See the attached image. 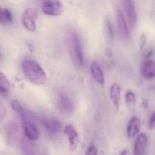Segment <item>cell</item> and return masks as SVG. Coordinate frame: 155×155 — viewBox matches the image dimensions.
Listing matches in <instances>:
<instances>
[{"instance_id":"1","label":"cell","mask_w":155,"mask_h":155,"mask_svg":"<svg viewBox=\"0 0 155 155\" xmlns=\"http://www.w3.org/2000/svg\"><path fill=\"white\" fill-rule=\"evenodd\" d=\"M22 68L25 77L32 83L41 85L46 82L45 72L41 66L35 61H24L22 64Z\"/></svg>"},{"instance_id":"2","label":"cell","mask_w":155,"mask_h":155,"mask_svg":"<svg viewBox=\"0 0 155 155\" xmlns=\"http://www.w3.org/2000/svg\"><path fill=\"white\" fill-rule=\"evenodd\" d=\"M69 47L72 55L80 65H84V56L79 36L75 32L71 33L68 37Z\"/></svg>"},{"instance_id":"3","label":"cell","mask_w":155,"mask_h":155,"mask_svg":"<svg viewBox=\"0 0 155 155\" xmlns=\"http://www.w3.org/2000/svg\"><path fill=\"white\" fill-rule=\"evenodd\" d=\"M63 9V5L60 0H46L42 5L44 13L50 16L60 15Z\"/></svg>"},{"instance_id":"4","label":"cell","mask_w":155,"mask_h":155,"mask_svg":"<svg viewBox=\"0 0 155 155\" xmlns=\"http://www.w3.org/2000/svg\"><path fill=\"white\" fill-rule=\"evenodd\" d=\"M37 11L34 8H29L25 10L22 16V21L26 29L34 32L36 29V20L37 18Z\"/></svg>"},{"instance_id":"5","label":"cell","mask_w":155,"mask_h":155,"mask_svg":"<svg viewBox=\"0 0 155 155\" xmlns=\"http://www.w3.org/2000/svg\"><path fill=\"white\" fill-rule=\"evenodd\" d=\"M116 17L118 32L121 39L124 42L129 40V32L123 12L117 6L115 7Z\"/></svg>"},{"instance_id":"6","label":"cell","mask_w":155,"mask_h":155,"mask_svg":"<svg viewBox=\"0 0 155 155\" xmlns=\"http://www.w3.org/2000/svg\"><path fill=\"white\" fill-rule=\"evenodd\" d=\"M21 113L23 126L25 136L31 140L38 139L39 136L38 129L35 125L28 119L27 116L23 112Z\"/></svg>"},{"instance_id":"7","label":"cell","mask_w":155,"mask_h":155,"mask_svg":"<svg viewBox=\"0 0 155 155\" xmlns=\"http://www.w3.org/2000/svg\"><path fill=\"white\" fill-rule=\"evenodd\" d=\"M122 2L128 23L134 28L137 22V15L133 0H122Z\"/></svg>"},{"instance_id":"8","label":"cell","mask_w":155,"mask_h":155,"mask_svg":"<svg viewBox=\"0 0 155 155\" xmlns=\"http://www.w3.org/2000/svg\"><path fill=\"white\" fill-rule=\"evenodd\" d=\"M148 147V140L145 134L138 135L135 141L134 146V152L135 155L145 154Z\"/></svg>"},{"instance_id":"9","label":"cell","mask_w":155,"mask_h":155,"mask_svg":"<svg viewBox=\"0 0 155 155\" xmlns=\"http://www.w3.org/2000/svg\"><path fill=\"white\" fill-rule=\"evenodd\" d=\"M57 107L63 113H70L73 110V105L69 97L63 94L59 96L57 100Z\"/></svg>"},{"instance_id":"10","label":"cell","mask_w":155,"mask_h":155,"mask_svg":"<svg viewBox=\"0 0 155 155\" xmlns=\"http://www.w3.org/2000/svg\"><path fill=\"white\" fill-rule=\"evenodd\" d=\"M64 133L69 139L70 149L72 151L75 150L79 143L77 132L72 126H68L64 129Z\"/></svg>"},{"instance_id":"11","label":"cell","mask_w":155,"mask_h":155,"mask_svg":"<svg viewBox=\"0 0 155 155\" xmlns=\"http://www.w3.org/2000/svg\"><path fill=\"white\" fill-rule=\"evenodd\" d=\"M141 121L136 116H134L128 123L127 128V136L129 139H132L136 136L140 131Z\"/></svg>"},{"instance_id":"12","label":"cell","mask_w":155,"mask_h":155,"mask_svg":"<svg viewBox=\"0 0 155 155\" xmlns=\"http://www.w3.org/2000/svg\"><path fill=\"white\" fill-rule=\"evenodd\" d=\"M142 74L145 78L148 80L155 78V61L148 60L143 65Z\"/></svg>"},{"instance_id":"13","label":"cell","mask_w":155,"mask_h":155,"mask_svg":"<svg viewBox=\"0 0 155 155\" xmlns=\"http://www.w3.org/2000/svg\"><path fill=\"white\" fill-rule=\"evenodd\" d=\"M4 129L7 137L9 140L15 139L19 135V127L14 122L6 123L5 125Z\"/></svg>"},{"instance_id":"14","label":"cell","mask_w":155,"mask_h":155,"mask_svg":"<svg viewBox=\"0 0 155 155\" xmlns=\"http://www.w3.org/2000/svg\"><path fill=\"white\" fill-rule=\"evenodd\" d=\"M45 128L49 133L56 134L60 131L61 125L59 122L54 119H46L42 122Z\"/></svg>"},{"instance_id":"15","label":"cell","mask_w":155,"mask_h":155,"mask_svg":"<svg viewBox=\"0 0 155 155\" xmlns=\"http://www.w3.org/2000/svg\"><path fill=\"white\" fill-rule=\"evenodd\" d=\"M91 71L94 79L100 84H104V74L101 67L97 62H93L91 64Z\"/></svg>"},{"instance_id":"16","label":"cell","mask_w":155,"mask_h":155,"mask_svg":"<svg viewBox=\"0 0 155 155\" xmlns=\"http://www.w3.org/2000/svg\"><path fill=\"white\" fill-rule=\"evenodd\" d=\"M121 89L120 86L115 84L111 87L110 90V96L114 104L117 108H119L121 98Z\"/></svg>"},{"instance_id":"17","label":"cell","mask_w":155,"mask_h":155,"mask_svg":"<svg viewBox=\"0 0 155 155\" xmlns=\"http://www.w3.org/2000/svg\"><path fill=\"white\" fill-rule=\"evenodd\" d=\"M125 100L128 110L134 113L136 109L137 98L135 95L131 91L127 92L126 94Z\"/></svg>"},{"instance_id":"18","label":"cell","mask_w":155,"mask_h":155,"mask_svg":"<svg viewBox=\"0 0 155 155\" xmlns=\"http://www.w3.org/2000/svg\"><path fill=\"white\" fill-rule=\"evenodd\" d=\"M31 140L27 138H23L21 140V146L22 149L26 154H33L34 151V147L32 143Z\"/></svg>"},{"instance_id":"19","label":"cell","mask_w":155,"mask_h":155,"mask_svg":"<svg viewBox=\"0 0 155 155\" xmlns=\"http://www.w3.org/2000/svg\"><path fill=\"white\" fill-rule=\"evenodd\" d=\"M104 32L108 40L112 42L114 40V31L113 25L108 17H107L104 22Z\"/></svg>"},{"instance_id":"20","label":"cell","mask_w":155,"mask_h":155,"mask_svg":"<svg viewBox=\"0 0 155 155\" xmlns=\"http://www.w3.org/2000/svg\"><path fill=\"white\" fill-rule=\"evenodd\" d=\"M12 21V15L11 12L6 8H2L0 11V22L3 23L8 24Z\"/></svg>"},{"instance_id":"21","label":"cell","mask_w":155,"mask_h":155,"mask_svg":"<svg viewBox=\"0 0 155 155\" xmlns=\"http://www.w3.org/2000/svg\"><path fill=\"white\" fill-rule=\"evenodd\" d=\"M10 88V83L8 78L2 73L0 72V93H5Z\"/></svg>"},{"instance_id":"22","label":"cell","mask_w":155,"mask_h":155,"mask_svg":"<svg viewBox=\"0 0 155 155\" xmlns=\"http://www.w3.org/2000/svg\"><path fill=\"white\" fill-rule=\"evenodd\" d=\"M11 106L15 112L18 113H22L23 112V109L21 103L16 100H12L11 102Z\"/></svg>"},{"instance_id":"23","label":"cell","mask_w":155,"mask_h":155,"mask_svg":"<svg viewBox=\"0 0 155 155\" xmlns=\"http://www.w3.org/2000/svg\"><path fill=\"white\" fill-rule=\"evenodd\" d=\"M148 127L150 130H153L155 129V111L153 113L149 118Z\"/></svg>"},{"instance_id":"24","label":"cell","mask_w":155,"mask_h":155,"mask_svg":"<svg viewBox=\"0 0 155 155\" xmlns=\"http://www.w3.org/2000/svg\"><path fill=\"white\" fill-rule=\"evenodd\" d=\"M6 107L3 103L0 102V121L3 120L5 117L6 114Z\"/></svg>"},{"instance_id":"25","label":"cell","mask_w":155,"mask_h":155,"mask_svg":"<svg viewBox=\"0 0 155 155\" xmlns=\"http://www.w3.org/2000/svg\"><path fill=\"white\" fill-rule=\"evenodd\" d=\"M97 149L94 146H90L87 151V155H96L97 154Z\"/></svg>"},{"instance_id":"26","label":"cell","mask_w":155,"mask_h":155,"mask_svg":"<svg viewBox=\"0 0 155 155\" xmlns=\"http://www.w3.org/2000/svg\"><path fill=\"white\" fill-rule=\"evenodd\" d=\"M146 40L145 35L144 34L141 35L140 38V41H139V45H140V47L141 49H143L146 43Z\"/></svg>"},{"instance_id":"27","label":"cell","mask_w":155,"mask_h":155,"mask_svg":"<svg viewBox=\"0 0 155 155\" xmlns=\"http://www.w3.org/2000/svg\"><path fill=\"white\" fill-rule=\"evenodd\" d=\"M106 53L107 54V55L108 56H111V55H112V53H111V51H110V49H107Z\"/></svg>"},{"instance_id":"28","label":"cell","mask_w":155,"mask_h":155,"mask_svg":"<svg viewBox=\"0 0 155 155\" xmlns=\"http://www.w3.org/2000/svg\"><path fill=\"white\" fill-rule=\"evenodd\" d=\"M27 46H28V49H29V50L30 51H31L32 49V45H31V44H28V45H27Z\"/></svg>"},{"instance_id":"29","label":"cell","mask_w":155,"mask_h":155,"mask_svg":"<svg viewBox=\"0 0 155 155\" xmlns=\"http://www.w3.org/2000/svg\"><path fill=\"white\" fill-rule=\"evenodd\" d=\"M127 154V151H124V152H123V153H122V154L124 155Z\"/></svg>"},{"instance_id":"30","label":"cell","mask_w":155,"mask_h":155,"mask_svg":"<svg viewBox=\"0 0 155 155\" xmlns=\"http://www.w3.org/2000/svg\"><path fill=\"white\" fill-rule=\"evenodd\" d=\"M2 8H1V6H0V11H1V9H2Z\"/></svg>"}]
</instances>
